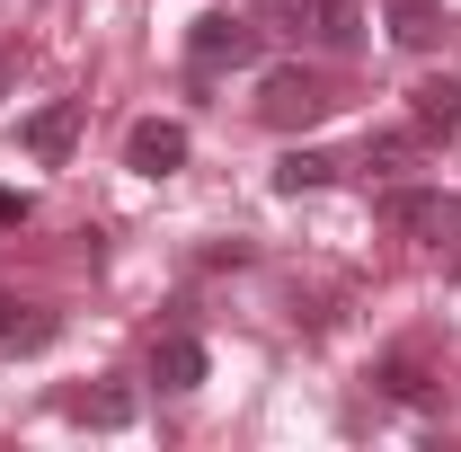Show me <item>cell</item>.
<instances>
[{
	"label": "cell",
	"mask_w": 461,
	"mask_h": 452,
	"mask_svg": "<svg viewBox=\"0 0 461 452\" xmlns=\"http://www.w3.org/2000/svg\"><path fill=\"white\" fill-rule=\"evenodd\" d=\"M373 382H382V399H400V408H417V399H426V364H417V355H391V364H382Z\"/></svg>",
	"instance_id": "cell-14"
},
{
	"label": "cell",
	"mask_w": 461,
	"mask_h": 452,
	"mask_svg": "<svg viewBox=\"0 0 461 452\" xmlns=\"http://www.w3.org/2000/svg\"><path fill=\"white\" fill-rule=\"evenodd\" d=\"M453 276H461V267H453Z\"/></svg>",
	"instance_id": "cell-17"
},
{
	"label": "cell",
	"mask_w": 461,
	"mask_h": 452,
	"mask_svg": "<svg viewBox=\"0 0 461 452\" xmlns=\"http://www.w3.org/2000/svg\"><path fill=\"white\" fill-rule=\"evenodd\" d=\"M80 115H89V98H54V107H36V115H27V133H18V142H27L45 169H62V160L80 151Z\"/></svg>",
	"instance_id": "cell-7"
},
{
	"label": "cell",
	"mask_w": 461,
	"mask_h": 452,
	"mask_svg": "<svg viewBox=\"0 0 461 452\" xmlns=\"http://www.w3.org/2000/svg\"><path fill=\"white\" fill-rule=\"evenodd\" d=\"M417 151H426V133H417V124L373 133V142H364V169H373V177H400V169H417Z\"/></svg>",
	"instance_id": "cell-12"
},
{
	"label": "cell",
	"mask_w": 461,
	"mask_h": 452,
	"mask_svg": "<svg viewBox=\"0 0 461 452\" xmlns=\"http://www.w3.org/2000/svg\"><path fill=\"white\" fill-rule=\"evenodd\" d=\"M258 54H267V27H249L240 9H204V18L186 27V71H195V80H213V71H249Z\"/></svg>",
	"instance_id": "cell-1"
},
{
	"label": "cell",
	"mask_w": 461,
	"mask_h": 452,
	"mask_svg": "<svg viewBox=\"0 0 461 452\" xmlns=\"http://www.w3.org/2000/svg\"><path fill=\"white\" fill-rule=\"evenodd\" d=\"M27 213H36V195H27V186H0V231H18Z\"/></svg>",
	"instance_id": "cell-15"
},
{
	"label": "cell",
	"mask_w": 461,
	"mask_h": 452,
	"mask_svg": "<svg viewBox=\"0 0 461 452\" xmlns=\"http://www.w3.org/2000/svg\"><path fill=\"white\" fill-rule=\"evenodd\" d=\"M391 36H400L408 54H435L444 45V9L435 0H391Z\"/></svg>",
	"instance_id": "cell-11"
},
{
	"label": "cell",
	"mask_w": 461,
	"mask_h": 452,
	"mask_svg": "<svg viewBox=\"0 0 461 452\" xmlns=\"http://www.w3.org/2000/svg\"><path fill=\"white\" fill-rule=\"evenodd\" d=\"M124 169H142V177H177V169H186V124H169V115H142V124L124 133Z\"/></svg>",
	"instance_id": "cell-6"
},
{
	"label": "cell",
	"mask_w": 461,
	"mask_h": 452,
	"mask_svg": "<svg viewBox=\"0 0 461 452\" xmlns=\"http://www.w3.org/2000/svg\"><path fill=\"white\" fill-rule=\"evenodd\" d=\"M329 107H338V98H329V80H320V71H302V62L267 71V89H258V115H267L276 133H302V124H320Z\"/></svg>",
	"instance_id": "cell-3"
},
{
	"label": "cell",
	"mask_w": 461,
	"mask_h": 452,
	"mask_svg": "<svg viewBox=\"0 0 461 452\" xmlns=\"http://www.w3.org/2000/svg\"><path fill=\"white\" fill-rule=\"evenodd\" d=\"M62 338V311L45 302H18V293H0V364H18V355H45Z\"/></svg>",
	"instance_id": "cell-5"
},
{
	"label": "cell",
	"mask_w": 461,
	"mask_h": 452,
	"mask_svg": "<svg viewBox=\"0 0 461 452\" xmlns=\"http://www.w3.org/2000/svg\"><path fill=\"white\" fill-rule=\"evenodd\" d=\"M382 222L417 231V240H461V195H444V186H391L382 195Z\"/></svg>",
	"instance_id": "cell-4"
},
{
	"label": "cell",
	"mask_w": 461,
	"mask_h": 452,
	"mask_svg": "<svg viewBox=\"0 0 461 452\" xmlns=\"http://www.w3.org/2000/svg\"><path fill=\"white\" fill-rule=\"evenodd\" d=\"M204 373H213V355L186 338V329H169V338L151 346V382H160V391H195Z\"/></svg>",
	"instance_id": "cell-10"
},
{
	"label": "cell",
	"mask_w": 461,
	"mask_h": 452,
	"mask_svg": "<svg viewBox=\"0 0 461 452\" xmlns=\"http://www.w3.org/2000/svg\"><path fill=\"white\" fill-rule=\"evenodd\" d=\"M408 124H417L426 142H453L461 133V80H417V89H408Z\"/></svg>",
	"instance_id": "cell-9"
},
{
	"label": "cell",
	"mask_w": 461,
	"mask_h": 452,
	"mask_svg": "<svg viewBox=\"0 0 461 452\" xmlns=\"http://www.w3.org/2000/svg\"><path fill=\"white\" fill-rule=\"evenodd\" d=\"M329 177H338L329 151H285V160H276V195H311V186H329Z\"/></svg>",
	"instance_id": "cell-13"
},
{
	"label": "cell",
	"mask_w": 461,
	"mask_h": 452,
	"mask_svg": "<svg viewBox=\"0 0 461 452\" xmlns=\"http://www.w3.org/2000/svg\"><path fill=\"white\" fill-rule=\"evenodd\" d=\"M9 71H18V45H9V36H0V80H9Z\"/></svg>",
	"instance_id": "cell-16"
},
{
	"label": "cell",
	"mask_w": 461,
	"mask_h": 452,
	"mask_svg": "<svg viewBox=\"0 0 461 452\" xmlns=\"http://www.w3.org/2000/svg\"><path fill=\"white\" fill-rule=\"evenodd\" d=\"M276 18H285L293 45H311V54H355L364 45V9L355 0H276Z\"/></svg>",
	"instance_id": "cell-2"
},
{
	"label": "cell",
	"mask_w": 461,
	"mask_h": 452,
	"mask_svg": "<svg viewBox=\"0 0 461 452\" xmlns=\"http://www.w3.org/2000/svg\"><path fill=\"white\" fill-rule=\"evenodd\" d=\"M62 417L71 426H98V435H124L142 417V399L124 391V382H89V391H62Z\"/></svg>",
	"instance_id": "cell-8"
}]
</instances>
